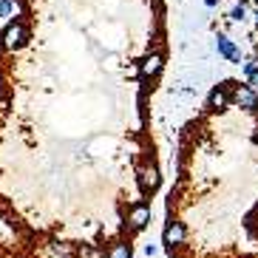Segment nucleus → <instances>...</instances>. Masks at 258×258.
Masks as SVG:
<instances>
[{
  "mask_svg": "<svg viewBox=\"0 0 258 258\" xmlns=\"http://www.w3.org/2000/svg\"><path fill=\"white\" fill-rule=\"evenodd\" d=\"M162 244L170 258H258V91L224 80L184 125Z\"/></svg>",
  "mask_w": 258,
  "mask_h": 258,
  "instance_id": "nucleus-1",
  "label": "nucleus"
},
{
  "mask_svg": "<svg viewBox=\"0 0 258 258\" xmlns=\"http://www.w3.org/2000/svg\"><path fill=\"white\" fill-rule=\"evenodd\" d=\"M105 258H134V244L131 241H114L105 250Z\"/></svg>",
  "mask_w": 258,
  "mask_h": 258,
  "instance_id": "nucleus-2",
  "label": "nucleus"
},
{
  "mask_svg": "<svg viewBox=\"0 0 258 258\" xmlns=\"http://www.w3.org/2000/svg\"><path fill=\"white\" fill-rule=\"evenodd\" d=\"M77 258H105V250H99L94 244H83V247L77 250Z\"/></svg>",
  "mask_w": 258,
  "mask_h": 258,
  "instance_id": "nucleus-3",
  "label": "nucleus"
}]
</instances>
